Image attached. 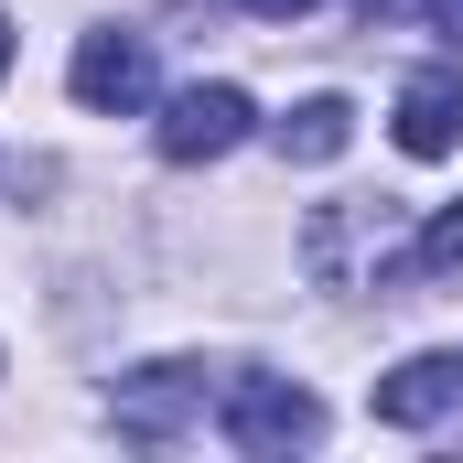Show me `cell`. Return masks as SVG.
I'll return each mask as SVG.
<instances>
[{
    "instance_id": "obj_4",
    "label": "cell",
    "mask_w": 463,
    "mask_h": 463,
    "mask_svg": "<svg viewBox=\"0 0 463 463\" xmlns=\"http://www.w3.org/2000/svg\"><path fill=\"white\" fill-rule=\"evenodd\" d=\"M76 98L98 118H129V109H151V33H87L76 43Z\"/></svg>"
},
{
    "instance_id": "obj_8",
    "label": "cell",
    "mask_w": 463,
    "mask_h": 463,
    "mask_svg": "<svg viewBox=\"0 0 463 463\" xmlns=\"http://www.w3.org/2000/svg\"><path fill=\"white\" fill-rule=\"evenodd\" d=\"M453 269H463V205H442L420 227V248H410V280H453Z\"/></svg>"
},
{
    "instance_id": "obj_12",
    "label": "cell",
    "mask_w": 463,
    "mask_h": 463,
    "mask_svg": "<svg viewBox=\"0 0 463 463\" xmlns=\"http://www.w3.org/2000/svg\"><path fill=\"white\" fill-rule=\"evenodd\" d=\"M355 11H366V22H377V11H388V0H355Z\"/></svg>"
},
{
    "instance_id": "obj_10",
    "label": "cell",
    "mask_w": 463,
    "mask_h": 463,
    "mask_svg": "<svg viewBox=\"0 0 463 463\" xmlns=\"http://www.w3.org/2000/svg\"><path fill=\"white\" fill-rule=\"evenodd\" d=\"M431 33H442V43H463V0H431Z\"/></svg>"
},
{
    "instance_id": "obj_6",
    "label": "cell",
    "mask_w": 463,
    "mask_h": 463,
    "mask_svg": "<svg viewBox=\"0 0 463 463\" xmlns=\"http://www.w3.org/2000/svg\"><path fill=\"white\" fill-rule=\"evenodd\" d=\"M453 140H463V76L453 65H420V76L399 87V151H410V162H442Z\"/></svg>"
},
{
    "instance_id": "obj_1",
    "label": "cell",
    "mask_w": 463,
    "mask_h": 463,
    "mask_svg": "<svg viewBox=\"0 0 463 463\" xmlns=\"http://www.w3.org/2000/svg\"><path fill=\"white\" fill-rule=\"evenodd\" d=\"M118 431H129V442H173V431H184V420H205V366H194V355H151V366H129V377H118Z\"/></svg>"
},
{
    "instance_id": "obj_9",
    "label": "cell",
    "mask_w": 463,
    "mask_h": 463,
    "mask_svg": "<svg viewBox=\"0 0 463 463\" xmlns=\"http://www.w3.org/2000/svg\"><path fill=\"white\" fill-rule=\"evenodd\" d=\"M237 11H259V22H302L313 0H237Z\"/></svg>"
},
{
    "instance_id": "obj_7",
    "label": "cell",
    "mask_w": 463,
    "mask_h": 463,
    "mask_svg": "<svg viewBox=\"0 0 463 463\" xmlns=\"http://www.w3.org/2000/svg\"><path fill=\"white\" fill-rule=\"evenodd\" d=\"M345 140H355V109H345V98H302V109L280 118V151H291V162H335Z\"/></svg>"
},
{
    "instance_id": "obj_3",
    "label": "cell",
    "mask_w": 463,
    "mask_h": 463,
    "mask_svg": "<svg viewBox=\"0 0 463 463\" xmlns=\"http://www.w3.org/2000/svg\"><path fill=\"white\" fill-rule=\"evenodd\" d=\"M248 87H227V76H216V87H184V98H173V109H162V162H227L237 140H248Z\"/></svg>"
},
{
    "instance_id": "obj_2",
    "label": "cell",
    "mask_w": 463,
    "mask_h": 463,
    "mask_svg": "<svg viewBox=\"0 0 463 463\" xmlns=\"http://www.w3.org/2000/svg\"><path fill=\"white\" fill-rule=\"evenodd\" d=\"M313 431H324V410H313L302 377H227V442L237 453H291Z\"/></svg>"
},
{
    "instance_id": "obj_11",
    "label": "cell",
    "mask_w": 463,
    "mask_h": 463,
    "mask_svg": "<svg viewBox=\"0 0 463 463\" xmlns=\"http://www.w3.org/2000/svg\"><path fill=\"white\" fill-rule=\"evenodd\" d=\"M0 76H11V22H0Z\"/></svg>"
},
{
    "instance_id": "obj_5",
    "label": "cell",
    "mask_w": 463,
    "mask_h": 463,
    "mask_svg": "<svg viewBox=\"0 0 463 463\" xmlns=\"http://www.w3.org/2000/svg\"><path fill=\"white\" fill-rule=\"evenodd\" d=\"M453 399H463V355H399V366L366 388V410H377L388 431H431Z\"/></svg>"
}]
</instances>
